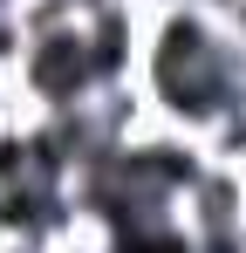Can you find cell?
Wrapping results in <instances>:
<instances>
[{
  "instance_id": "6da1fadb",
  "label": "cell",
  "mask_w": 246,
  "mask_h": 253,
  "mask_svg": "<svg viewBox=\"0 0 246 253\" xmlns=\"http://www.w3.org/2000/svg\"><path fill=\"white\" fill-rule=\"evenodd\" d=\"M137 89H144V103L164 130L205 137L219 117L246 110V48L226 28V14H212L205 0L151 7L144 55H137Z\"/></svg>"
},
{
  "instance_id": "7a4b0ae2",
  "label": "cell",
  "mask_w": 246,
  "mask_h": 253,
  "mask_svg": "<svg viewBox=\"0 0 246 253\" xmlns=\"http://www.w3.org/2000/svg\"><path fill=\"white\" fill-rule=\"evenodd\" d=\"M7 83L21 103V124H48V117H76L89 110L110 76H103V55L89 42V28H62V35H35V42H14L7 55Z\"/></svg>"
},
{
  "instance_id": "3957f363",
  "label": "cell",
  "mask_w": 246,
  "mask_h": 253,
  "mask_svg": "<svg viewBox=\"0 0 246 253\" xmlns=\"http://www.w3.org/2000/svg\"><path fill=\"white\" fill-rule=\"evenodd\" d=\"M246 226V165H212L178 206V233H240Z\"/></svg>"
},
{
  "instance_id": "277c9868",
  "label": "cell",
  "mask_w": 246,
  "mask_h": 253,
  "mask_svg": "<svg viewBox=\"0 0 246 253\" xmlns=\"http://www.w3.org/2000/svg\"><path fill=\"white\" fill-rule=\"evenodd\" d=\"M48 253H117V240H110V233H96V226H82V233H69L62 247H48Z\"/></svg>"
},
{
  "instance_id": "5b68a950",
  "label": "cell",
  "mask_w": 246,
  "mask_h": 253,
  "mask_svg": "<svg viewBox=\"0 0 246 253\" xmlns=\"http://www.w3.org/2000/svg\"><path fill=\"white\" fill-rule=\"evenodd\" d=\"M226 28H233V35H240V48H246V0L233 7V14H226Z\"/></svg>"
},
{
  "instance_id": "8992f818",
  "label": "cell",
  "mask_w": 246,
  "mask_h": 253,
  "mask_svg": "<svg viewBox=\"0 0 246 253\" xmlns=\"http://www.w3.org/2000/svg\"><path fill=\"white\" fill-rule=\"evenodd\" d=\"M144 7H185V0H144Z\"/></svg>"
}]
</instances>
